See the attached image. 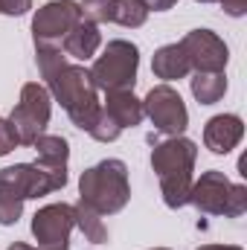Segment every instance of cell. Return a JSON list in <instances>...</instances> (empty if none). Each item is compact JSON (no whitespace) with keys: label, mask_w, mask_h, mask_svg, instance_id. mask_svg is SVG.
<instances>
[{"label":"cell","mask_w":247,"mask_h":250,"mask_svg":"<svg viewBox=\"0 0 247 250\" xmlns=\"http://www.w3.org/2000/svg\"><path fill=\"white\" fill-rule=\"evenodd\" d=\"M50 96H56V102H62L67 117L73 120L76 128L90 131L96 117L102 114V102H99V90L93 87L90 70H84L82 64H67L64 59L56 70H50L44 76Z\"/></svg>","instance_id":"6da1fadb"},{"label":"cell","mask_w":247,"mask_h":250,"mask_svg":"<svg viewBox=\"0 0 247 250\" xmlns=\"http://www.w3.org/2000/svg\"><path fill=\"white\" fill-rule=\"evenodd\" d=\"M195 160H198V146L186 137H169L151 148V169L157 172L160 192L169 209H181L184 204H189Z\"/></svg>","instance_id":"7a4b0ae2"},{"label":"cell","mask_w":247,"mask_h":250,"mask_svg":"<svg viewBox=\"0 0 247 250\" xmlns=\"http://www.w3.org/2000/svg\"><path fill=\"white\" fill-rule=\"evenodd\" d=\"M131 198L128 184V166L123 160H102L90 169L82 172L79 178V201L87 204L99 215H114L120 212Z\"/></svg>","instance_id":"3957f363"},{"label":"cell","mask_w":247,"mask_h":250,"mask_svg":"<svg viewBox=\"0 0 247 250\" xmlns=\"http://www.w3.org/2000/svg\"><path fill=\"white\" fill-rule=\"evenodd\" d=\"M189 204L204 215H227L239 218L247 209V189L242 184H230V178L218 169L204 172L198 181H192Z\"/></svg>","instance_id":"277c9868"},{"label":"cell","mask_w":247,"mask_h":250,"mask_svg":"<svg viewBox=\"0 0 247 250\" xmlns=\"http://www.w3.org/2000/svg\"><path fill=\"white\" fill-rule=\"evenodd\" d=\"M137 67H140V50L131 41H111L105 53L93 62L90 79L96 90H134L137 82Z\"/></svg>","instance_id":"5b68a950"},{"label":"cell","mask_w":247,"mask_h":250,"mask_svg":"<svg viewBox=\"0 0 247 250\" xmlns=\"http://www.w3.org/2000/svg\"><path fill=\"white\" fill-rule=\"evenodd\" d=\"M50 111H53V105H50V90H47L44 84L29 82V84L21 87V102L15 105V111H12V117H9V123L15 128L21 146H32V143L44 134V128L50 123Z\"/></svg>","instance_id":"8992f818"},{"label":"cell","mask_w":247,"mask_h":250,"mask_svg":"<svg viewBox=\"0 0 247 250\" xmlns=\"http://www.w3.org/2000/svg\"><path fill=\"white\" fill-rule=\"evenodd\" d=\"M143 114L151 120V125L160 134H169V137H181L186 131V125H189L184 99L169 84H157V87L148 90V96L143 99Z\"/></svg>","instance_id":"52a82bcc"},{"label":"cell","mask_w":247,"mask_h":250,"mask_svg":"<svg viewBox=\"0 0 247 250\" xmlns=\"http://www.w3.org/2000/svg\"><path fill=\"white\" fill-rule=\"evenodd\" d=\"M35 198V169L32 163H15L0 169V224H18L23 201Z\"/></svg>","instance_id":"ba28073f"},{"label":"cell","mask_w":247,"mask_h":250,"mask_svg":"<svg viewBox=\"0 0 247 250\" xmlns=\"http://www.w3.org/2000/svg\"><path fill=\"white\" fill-rule=\"evenodd\" d=\"M82 21V6L73 3V0H53V3H44L35 18H32V38H35V47L38 44H53V47H62V41L67 38V32Z\"/></svg>","instance_id":"9c48e42d"},{"label":"cell","mask_w":247,"mask_h":250,"mask_svg":"<svg viewBox=\"0 0 247 250\" xmlns=\"http://www.w3.org/2000/svg\"><path fill=\"white\" fill-rule=\"evenodd\" d=\"M76 227V212L70 204H47L32 215V236L38 250H70V233Z\"/></svg>","instance_id":"30bf717a"},{"label":"cell","mask_w":247,"mask_h":250,"mask_svg":"<svg viewBox=\"0 0 247 250\" xmlns=\"http://www.w3.org/2000/svg\"><path fill=\"white\" fill-rule=\"evenodd\" d=\"M178 44H181L186 62L195 73H224V67L230 62L227 44L209 29H192Z\"/></svg>","instance_id":"8fae6325"},{"label":"cell","mask_w":247,"mask_h":250,"mask_svg":"<svg viewBox=\"0 0 247 250\" xmlns=\"http://www.w3.org/2000/svg\"><path fill=\"white\" fill-rule=\"evenodd\" d=\"M245 137V123L236 114H218L204 128V146L212 154H230Z\"/></svg>","instance_id":"7c38bea8"},{"label":"cell","mask_w":247,"mask_h":250,"mask_svg":"<svg viewBox=\"0 0 247 250\" xmlns=\"http://www.w3.org/2000/svg\"><path fill=\"white\" fill-rule=\"evenodd\" d=\"M99 44H102V32H99V26L82 18V21L67 32V38L62 41V53L64 56H70V59H76V62H87V59L96 56Z\"/></svg>","instance_id":"4fadbf2b"},{"label":"cell","mask_w":247,"mask_h":250,"mask_svg":"<svg viewBox=\"0 0 247 250\" xmlns=\"http://www.w3.org/2000/svg\"><path fill=\"white\" fill-rule=\"evenodd\" d=\"M102 111L114 120V123L120 125V128H134V125L143 123V102L134 96V90H111V93H105V105H102Z\"/></svg>","instance_id":"5bb4252c"},{"label":"cell","mask_w":247,"mask_h":250,"mask_svg":"<svg viewBox=\"0 0 247 250\" xmlns=\"http://www.w3.org/2000/svg\"><path fill=\"white\" fill-rule=\"evenodd\" d=\"M151 70H154V76L163 79V82L186 79V76L192 73V67L186 62L181 44H166V47H160V50L154 53V59H151Z\"/></svg>","instance_id":"9a60e30c"},{"label":"cell","mask_w":247,"mask_h":250,"mask_svg":"<svg viewBox=\"0 0 247 250\" xmlns=\"http://www.w3.org/2000/svg\"><path fill=\"white\" fill-rule=\"evenodd\" d=\"M224 93H227V76L224 73H195L192 96L201 105H215Z\"/></svg>","instance_id":"2e32d148"},{"label":"cell","mask_w":247,"mask_h":250,"mask_svg":"<svg viewBox=\"0 0 247 250\" xmlns=\"http://www.w3.org/2000/svg\"><path fill=\"white\" fill-rule=\"evenodd\" d=\"M73 212H76V227L84 233V239L87 242H93V245H105L108 242V227L102 224V215L99 212H93L87 204H73Z\"/></svg>","instance_id":"e0dca14e"},{"label":"cell","mask_w":247,"mask_h":250,"mask_svg":"<svg viewBox=\"0 0 247 250\" xmlns=\"http://www.w3.org/2000/svg\"><path fill=\"white\" fill-rule=\"evenodd\" d=\"M148 18V9L143 0H114V12H111V23H120L128 29L143 26Z\"/></svg>","instance_id":"ac0fdd59"},{"label":"cell","mask_w":247,"mask_h":250,"mask_svg":"<svg viewBox=\"0 0 247 250\" xmlns=\"http://www.w3.org/2000/svg\"><path fill=\"white\" fill-rule=\"evenodd\" d=\"M32 148L38 151V160H44V163H62V166H67L70 146H67V140H64V137L41 134V137L32 143Z\"/></svg>","instance_id":"d6986e66"},{"label":"cell","mask_w":247,"mask_h":250,"mask_svg":"<svg viewBox=\"0 0 247 250\" xmlns=\"http://www.w3.org/2000/svg\"><path fill=\"white\" fill-rule=\"evenodd\" d=\"M82 6V18L90 23H111V12H114V0H84Z\"/></svg>","instance_id":"ffe728a7"},{"label":"cell","mask_w":247,"mask_h":250,"mask_svg":"<svg viewBox=\"0 0 247 250\" xmlns=\"http://www.w3.org/2000/svg\"><path fill=\"white\" fill-rule=\"evenodd\" d=\"M87 134H90L93 140H99V143H114V140L123 134V128H120V125H117L114 120H111V117H108V114H105V111H102V114L96 117L93 128H90Z\"/></svg>","instance_id":"44dd1931"},{"label":"cell","mask_w":247,"mask_h":250,"mask_svg":"<svg viewBox=\"0 0 247 250\" xmlns=\"http://www.w3.org/2000/svg\"><path fill=\"white\" fill-rule=\"evenodd\" d=\"M21 146V140H18V134H15V128L9 120H0V157L3 154H9L12 148H18Z\"/></svg>","instance_id":"7402d4cb"},{"label":"cell","mask_w":247,"mask_h":250,"mask_svg":"<svg viewBox=\"0 0 247 250\" xmlns=\"http://www.w3.org/2000/svg\"><path fill=\"white\" fill-rule=\"evenodd\" d=\"M32 9V0H0V15H26Z\"/></svg>","instance_id":"603a6c76"},{"label":"cell","mask_w":247,"mask_h":250,"mask_svg":"<svg viewBox=\"0 0 247 250\" xmlns=\"http://www.w3.org/2000/svg\"><path fill=\"white\" fill-rule=\"evenodd\" d=\"M221 6H224V12L230 15V18H242L247 12V0H218Z\"/></svg>","instance_id":"cb8c5ba5"},{"label":"cell","mask_w":247,"mask_h":250,"mask_svg":"<svg viewBox=\"0 0 247 250\" xmlns=\"http://www.w3.org/2000/svg\"><path fill=\"white\" fill-rule=\"evenodd\" d=\"M143 3H145L148 12H151V9H154V12H166V9H172L178 0H143Z\"/></svg>","instance_id":"d4e9b609"},{"label":"cell","mask_w":247,"mask_h":250,"mask_svg":"<svg viewBox=\"0 0 247 250\" xmlns=\"http://www.w3.org/2000/svg\"><path fill=\"white\" fill-rule=\"evenodd\" d=\"M198 250H242V248H236V245H204Z\"/></svg>","instance_id":"484cf974"},{"label":"cell","mask_w":247,"mask_h":250,"mask_svg":"<svg viewBox=\"0 0 247 250\" xmlns=\"http://www.w3.org/2000/svg\"><path fill=\"white\" fill-rule=\"evenodd\" d=\"M9 250H38V248H29V245H23V242H15Z\"/></svg>","instance_id":"4316f807"},{"label":"cell","mask_w":247,"mask_h":250,"mask_svg":"<svg viewBox=\"0 0 247 250\" xmlns=\"http://www.w3.org/2000/svg\"><path fill=\"white\" fill-rule=\"evenodd\" d=\"M198 3H218V0H198Z\"/></svg>","instance_id":"83f0119b"},{"label":"cell","mask_w":247,"mask_h":250,"mask_svg":"<svg viewBox=\"0 0 247 250\" xmlns=\"http://www.w3.org/2000/svg\"><path fill=\"white\" fill-rule=\"evenodd\" d=\"M154 250H166V248H154Z\"/></svg>","instance_id":"f1b7e54d"}]
</instances>
